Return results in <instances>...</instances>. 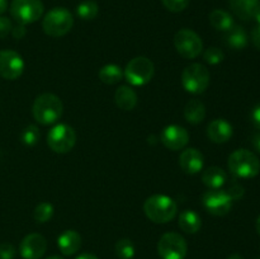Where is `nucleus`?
Instances as JSON below:
<instances>
[{
    "label": "nucleus",
    "instance_id": "nucleus-1",
    "mask_svg": "<svg viewBox=\"0 0 260 259\" xmlns=\"http://www.w3.org/2000/svg\"><path fill=\"white\" fill-rule=\"evenodd\" d=\"M63 106L61 99L52 93H43L33 102L32 113L36 121L43 126L53 124L61 118Z\"/></svg>",
    "mask_w": 260,
    "mask_h": 259
},
{
    "label": "nucleus",
    "instance_id": "nucleus-2",
    "mask_svg": "<svg viewBox=\"0 0 260 259\" xmlns=\"http://www.w3.org/2000/svg\"><path fill=\"white\" fill-rule=\"evenodd\" d=\"M144 212L152 222L167 223L177 216L178 206L169 196L154 195L145 201Z\"/></svg>",
    "mask_w": 260,
    "mask_h": 259
},
{
    "label": "nucleus",
    "instance_id": "nucleus-3",
    "mask_svg": "<svg viewBox=\"0 0 260 259\" xmlns=\"http://www.w3.org/2000/svg\"><path fill=\"white\" fill-rule=\"evenodd\" d=\"M229 170L241 179H251L260 172V161L254 152L246 149H239L229 156Z\"/></svg>",
    "mask_w": 260,
    "mask_h": 259
},
{
    "label": "nucleus",
    "instance_id": "nucleus-4",
    "mask_svg": "<svg viewBox=\"0 0 260 259\" xmlns=\"http://www.w3.org/2000/svg\"><path fill=\"white\" fill-rule=\"evenodd\" d=\"M74 25V17L65 8H53L45 15L42 22L43 32L50 37H62Z\"/></svg>",
    "mask_w": 260,
    "mask_h": 259
},
{
    "label": "nucleus",
    "instance_id": "nucleus-5",
    "mask_svg": "<svg viewBox=\"0 0 260 259\" xmlns=\"http://www.w3.org/2000/svg\"><path fill=\"white\" fill-rule=\"evenodd\" d=\"M154 73L155 68L152 61L145 56H137L127 63L123 76L131 85L142 86L151 81Z\"/></svg>",
    "mask_w": 260,
    "mask_h": 259
},
{
    "label": "nucleus",
    "instance_id": "nucleus-6",
    "mask_svg": "<svg viewBox=\"0 0 260 259\" xmlns=\"http://www.w3.org/2000/svg\"><path fill=\"white\" fill-rule=\"evenodd\" d=\"M211 75L208 69L202 63H190L183 70V88L192 94H201L210 85Z\"/></svg>",
    "mask_w": 260,
    "mask_h": 259
},
{
    "label": "nucleus",
    "instance_id": "nucleus-7",
    "mask_svg": "<svg viewBox=\"0 0 260 259\" xmlns=\"http://www.w3.org/2000/svg\"><path fill=\"white\" fill-rule=\"evenodd\" d=\"M76 144V132L66 123L55 124L47 134V145L57 154L71 151Z\"/></svg>",
    "mask_w": 260,
    "mask_h": 259
},
{
    "label": "nucleus",
    "instance_id": "nucleus-8",
    "mask_svg": "<svg viewBox=\"0 0 260 259\" xmlns=\"http://www.w3.org/2000/svg\"><path fill=\"white\" fill-rule=\"evenodd\" d=\"M43 7L41 0H13L10 4V14L19 24H30L42 17Z\"/></svg>",
    "mask_w": 260,
    "mask_h": 259
},
{
    "label": "nucleus",
    "instance_id": "nucleus-9",
    "mask_svg": "<svg viewBox=\"0 0 260 259\" xmlns=\"http://www.w3.org/2000/svg\"><path fill=\"white\" fill-rule=\"evenodd\" d=\"M174 46L178 53L188 60L198 57L202 52L203 42L200 36L192 29H180L174 36Z\"/></svg>",
    "mask_w": 260,
    "mask_h": 259
},
{
    "label": "nucleus",
    "instance_id": "nucleus-10",
    "mask_svg": "<svg viewBox=\"0 0 260 259\" xmlns=\"http://www.w3.org/2000/svg\"><path fill=\"white\" fill-rule=\"evenodd\" d=\"M187 250V241L178 233L164 234L157 243V253L161 259H184Z\"/></svg>",
    "mask_w": 260,
    "mask_h": 259
},
{
    "label": "nucleus",
    "instance_id": "nucleus-11",
    "mask_svg": "<svg viewBox=\"0 0 260 259\" xmlns=\"http://www.w3.org/2000/svg\"><path fill=\"white\" fill-rule=\"evenodd\" d=\"M233 202L229 193L222 189H210L202 197L203 206L213 216L228 215L233 207Z\"/></svg>",
    "mask_w": 260,
    "mask_h": 259
},
{
    "label": "nucleus",
    "instance_id": "nucleus-12",
    "mask_svg": "<svg viewBox=\"0 0 260 259\" xmlns=\"http://www.w3.org/2000/svg\"><path fill=\"white\" fill-rule=\"evenodd\" d=\"M24 71V61L22 56L13 50L0 51V76L7 80L20 78Z\"/></svg>",
    "mask_w": 260,
    "mask_h": 259
},
{
    "label": "nucleus",
    "instance_id": "nucleus-13",
    "mask_svg": "<svg viewBox=\"0 0 260 259\" xmlns=\"http://www.w3.org/2000/svg\"><path fill=\"white\" fill-rule=\"evenodd\" d=\"M160 141L167 149L172 150V151H178L187 146V144L189 142V134L184 127L178 126V124H170L161 131Z\"/></svg>",
    "mask_w": 260,
    "mask_h": 259
},
{
    "label": "nucleus",
    "instance_id": "nucleus-14",
    "mask_svg": "<svg viewBox=\"0 0 260 259\" xmlns=\"http://www.w3.org/2000/svg\"><path fill=\"white\" fill-rule=\"evenodd\" d=\"M47 250V240L41 234H29L22 240L19 253L23 259H41Z\"/></svg>",
    "mask_w": 260,
    "mask_h": 259
},
{
    "label": "nucleus",
    "instance_id": "nucleus-15",
    "mask_svg": "<svg viewBox=\"0 0 260 259\" xmlns=\"http://www.w3.org/2000/svg\"><path fill=\"white\" fill-rule=\"evenodd\" d=\"M205 157L200 150L190 147V149L183 150L179 156V165L183 172L187 174H197L203 169Z\"/></svg>",
    "mask_w": 260,
    "mask_h": 259
},
{
    "label": "nucleus",
    "instance_id": "nucleus-16",
    "mask_svg": "<svg viewBox=\"0 0 260 259\" xmlns=\"http://www.w3.org/2000/svg\"><path fill=\"white\" fill-rule=\"evenodd\" d=\"M233 126L226 119H213L207 126V136L215 144H225L233 137Z\"/></svg>",
    "mask_w": 260,
    "mask_h": 259
},
{
    "label": "nucleus",
    "instance_id": "nucleus-17",
    "mask_svg": "<svg viewBox=\"0 0 260 259\" xmlns=\"http://www.w3.org/2000/svg\"><path fill=\"white\" fill-rule=\"evenodd\" d=\"M57 246L63 255H74L81 246V236L75 230H66L58 236Z\"/></svg>",
    "mask_w": 260,
    "mask_h": 259
},
{
    "label": "nucleus",
    "instance_id": "nucleus-18",
    "mask_svg": "<svg viewBox=\"0 0 260 259\" xmlns=\"http://www.w3.org/2000/svg\"><path fill=\"white\" fill-rule=\"evenodd\" d=\"M229 4L236 17L243 20H250L254 19L260 7V0H229Z\"/></svg>",
    "mask_w": 260,
    "mask_h": 259
},
{
    "label": "nucleus",
    "instance_id": "nucleus-19",
    "mask_svg": "<svg viewBox=\"0 0 260 259\" xmlns=\"http://www.w3.org/2000/svg\"><path fill=\"white\" fill-rule=\"evenodd\" d=\"M114 101L123 111H132L137 104V94L131 86L122 85L114 93Z\"/></svg>",
    "mask_w": 260,
    "mask_h": 259
},
{
    "label": "nucleus",
    "instance_id": "nucleus-20",
    "mask_svg": "<svg viewBox=\"0 0 260 259\" xmlns=\"http://www.w3.org/2000/svg\"><path fill=\"white\" fill-rule=\"evenodd\" d=\"M228 180L225 170L218 167H210L203 172L202 182L210 189H221Z\"/></svg>",
    "mask_w": 260,
    "mask_h": 259
},
{
    "label": "nucleus",
    "instance_id": "nucleus-21",
    "mask_svg": "<svg viewBox=\"0 0 260 259\" xmlns=\"http://www.w3.org/2000/svg\"><path fill=\"white\" fill-rule=\"evenodd\" d=\"M179 228L187 234H196L202 228V218L196 211L185 210L179 215Z\"/></svg>",
    "mask_w": 260,
    "mask_h": 259
},
{
    "label": "nucleus",
    "instance_id": "nucleus-22",
    "mask_svg": "<svg viewBox=\"0 0 260 259\" xmlns=\"http://www.w3.org/2000/svg\"><path fill=\"white\" fill-rule=\"evenodd\" d=\"M225 42L233 50H244L248 46V35L243 27L234 24L233 28L226 32Z\"/></svg>",
    "mask_w": 260,
    "mask_h": 259
},
{
    "label": "nucleus",
    "instance_id": "nucleus-23",
    "mask_svg": "<svg viewBox=\"0 0 260 259\" xmlns=\"http://www.w3.org/2000/svg\"><path fill=\"white\" fill-rule=\"evenodd\" d=\"M184 117L189 123L198 124L205 119L206 107L198 99H190L184 108Z\"/></svg>",
    "mask_w": 260,
    "mask_h": 259
},
{
    "label": "nucleus",
    "instance_id": "nucleus-24",
    "mask_svg": "<svg viewBox=\"0 0 260 259\" xmlns=\"http://www.w3.org/2000/svg\"><path fill=\"white\" fill-rule=\"evenodd\" d=\"M210 23L215 29L222 30V32H228L229 29H231L234 25V19L231 17V14H229L228 12L221 9H216L213 12H211L210 14Z\"/></svg>",
    "mask_w": 260,
    "mask_h": 259
},
{
    "label": "nucleus",
    "instance_id": "nucleus-25",
    "mask_svg": "<svg viewBox=\"0 0 260 259\" xmlns=\"http://www.w3.org/2000/svg\"><path fill=\"white\" fill-rule=\"evenodd\" d=\"M98 75L102 83L107 84V85H113V84L119 83L122 80L123 71L116 63H108L99 70Z\"/></svg>",
    "mask_w": 260,
    "mask_h": 259
},
{
    "label": "nucleus",
    "instance_id": "nucleus-26",
    "mask_svg": "<svg viewBox=\"0 0 260 259\" xmlns=\"http://www.w3.org/2000/svg\"><path fill=\"white\" fill-rule=\"evenodd\" d=\"M99 7L94 0H85L76 7V14L83 20H91L98 15Z\"/></svg>",
    "mask_w": 260,
    "mask_h": 259
},
{
    "label": "nucleus",
    "instance_id": "nucleus-27",
    "mask_svg": "<svg viewBox=\"0 0 260 259\" xmlns=\"http://www.w3.org/2000/svg\"><path fill=\"white\" fill-rule=\"evenodd\" d=\"M53 206L48 202H41L37 207L35 208L33 212V217L37 222L45 223L50 221L53 216Z\"/></svg>",
    "mask_w": 260,
    "mask_h": 259
},
{
    "label": "nucleus",
    "instance_id": "nucleus-28",
    "mask_svg": "<svg viewBox=\"0 0 260 259\" xmlns=\"http://www.w3.org/2000/svg\"><path fill=\"white\" fill-rule=\"evenodd\" d=\"M116 254L121 259H132L135 255V245L128 239H122L116 243Z\"/></svg>",
    "mask_w": 260,
    "mask_h": 259
},
{
    "label": "nucleus",
    "instance_id": "nucleus-29",
    "mask_svg": "<svg viewBox=\"0 0 260 259\" xmlns=\"http://www.w3.org/2000/svg\"><path fill=\"white\" fill-rule=\"evenodd\" d=\"M40 140V131L35 124H29L25 127L24 131L22 132V142L27 146H35Z\"/></svg>",
    "mask_w": 260,
    "mask_h": 259
},
{
    "label": "nucleus",
    "instance_id": "nucleus-30",
    "mask_svg": "<svg viewBox=\"0 0 260 259\" xmlns=\"http://www.w3.org/2000/svg\"><path fill=\"white\" fill-rule=\"evenodd\" d=\"M223 57H225V55L218 47H210L203 53V58L210 65H217V63L222 62Z\"/></svg>",
    "mask_w": 260,
    "mask_h": 259
},
{
    "label": "nucleus",
    "instance_id": "nucleus-31",
    "mask_svg": "<svg viewBox=\"0 0 260 259\" xmlns=\"http://www.w3.org/2000/svg\"><path fill=\"white\" fill-rule=\"evenodd\" d=\"M164 7L173 13H180L188 7L189 0H161Z\"/></svg>",
    "mask_w": 260,
    "mask_h": 259
},
{
    "label": "nucleus",
    "instance_id": "nucleus-32",
    "mask_svg": "<svg viewBox=\"0 0 260 259\" xmlns=\"http://www.w3.org/2000/svg\"><path fill=\"white\" fill-rule=\"evenodd\" d=\"M15 256V248L10 243L0 244V259H13Z\"/></svg>",
    "mask_w": 260,
    "mask_h": 259
},
{
    "label": "nucleus",
    "instance_id": "nucleus-33",
    "mask_svg": "<svg viewBox=\"0 0 260 259\" xmlns=\"http://www.w3.org/2000/svg\"><path fill=\"white\" fill-rule=\"evenodd\" d=\"M12 20L7 17H0V40L5 38L10 32H12Z\"/></svg>",
    "mask_w": 260,
    "mask_h": 259
},
{
    "label": "nucleus",
    "instance_id": "nucleus-34",
    "mask_svg": "<svg viewBox=\"0 0 260 259\" xmlns=\"http://www.w3.org/2000/svg\"><path fill=\"white\" fill-rule=\"evenodd\" d=\"M226 192L229 193V196L231 197V200L238 201V200H240V198H243L245 190H244V187H241L240 184H234V185H231V187L229 188Z\"/></svg>",
    "mask_w": 260,
    "mask_h": 259
},
{
    "label": "nucleus",
    "instance_id": "nucleus-35",
    "mask_svg": "<svg viewBox=\"0 0 260 259\" xmlns=\"http://www.w3.org/2000/svg\"><path fill=\"white\" fill-rule=\"evenodd\" d=\"M251 121H253L254 126L260 130V103L256 104L251 112Z\"/></svg>",
    "mask_w": 260,
    "mask_h": 259
},
{
    "label": "nucleus",
    "instance_id": "nucleus-36",
    "mask_svg": "<svg viewBox=\"0 0 260 259\" xmlns=\"http://www.w3.org/2000/svg\"><path fill=\"white\" fill-rule=\"evenodd\" d=\"M12 35H13V37L17 38V40H20V38L24 37L25 36L24 25L18 23V25H15V27L12 28Z\"/></svg>",
    "mask_w": 260,
    "mask_h": 259
},
{
    "label": "nucleus",
    "instance_id": "nucleus-37",
    "mask_svg": "<svg viewBox=\"0 0 260 259\" xmlns=\"http://www.w3.org/2000/svg\"><path fill=\"white\" fill-rule=\"evenodd\" d=\"M251 40H253L254 46L260 50V24L256 25L253 29V32H251Z\"/></svg>",
    "mask_w": 260,
    "mask_h": 259
},
{
    "label": "nucleus",
    "instance_id": "nucleus-38",
    "mask_svg": "<svg viewBox=\"0 0 260 259\" xmlns=\"http://www.w3.org/2000/svg\"><path fill=\"white\" fill-rule=\"evenodd\" d=\"M253 146H254V149L256 150V151L260 152V131L258 132V134L254 135V137H253Z\"/></svg>",
    "mask_w": 260,
    "mask_h": 259
},
{
    "label": "nucleus",
    "instance_id": "nucleus-39",
    "mask_svg": "<svg viewBox=\"0 0 260 259\" xmlns=\"http://www.w3.org/2000/svg\"><path fill=\"white\" fill-rule=\"evenodd\" d=\"M75 259H99L98 256H95L94 254H90V253H84V254H80L79 256H76Z\"/></svg>",
    "mask_w": 260,
    "mask_h": 259
},
{
    "label": "nucleus",
    "instance_id": "nucleus-40",
    "mask_svg": "<svg viewBox=\"0 0 260 259\" xmlns=\"http://www.w3.org/2000/svg\"><path fill=\"white\" fill-rule=\"evenodd\" d=\"M8 9V0H0V14L7 12Z\"/></svg>",
    "mask_w": 260,
    "mask_h": 259
},
{
    "label": "nucleus",
    "instance_id": "nucleus-41",
    "mask_svg": "<svg viewBox=\"0 0 260 259\" xmlns=\"http://www.w3.org/2000/svg\"><path fill=\"white\" fill-rule=\"evenodd\" d=\"M254 19H255L256 22H258V24H260V7L258 8V10H256L255 15H254Z\"/></svg>",
    "mask_w": 260,
    "mask_h": 259
},
{
    "label": "nucleus",
    "instance_id": "nucleus-42",
    "mask_svg": "<svg viewBox=\"0 0 260 259\" xmlns=\"http://www.w3.org/2000/svg\"><path fill=\"white\" fill-rule=\"evenodd\" d=\"M228 259H244V258L240 255V254H233V255L229 256Z\"/></svg>",
    "mask_w": 260,
    "mask_h": 259
},
{
    "label": "nucleus",
    "instance_id": "nucleus-43",
    "mask_svg": "<svg viewBox=\"0 0 260 259\" xmlns=\"http://www.w3.org/2000/svg\"><path fill=\"white\" fill-rule=\"evenodd\" d=\"M255 226H256V231H258V234L260 235V216L258 218H256V223H255Z\"/></svg>",
    "mask_w": 260,
    "mask_h": 259
},
{
    "label": "nucleus",
    "instance_id": "nucleus-44",
    "mask_svg": "<svg viewBox=\"0 0 260 259\" xmlns=\"http://www.w3.org/2000/svg\"><path fill=\"white\" fill-rule=\"evenodd\" d=\"M46 259H63V258H61V256H58V255H51Z\"/></svg>",
    "mask_w": 260,
    "mask_h": 259
},
{
    "label": "nucleus",
    "instance_id": "nucleus-45",
    "mask_svg": "<svg viewBox=\"0 0 260 259\" xmlns=\"http://www.w3.org/2000/svg\"><path fill=\"white\" fill-rule=\"evenodd\" d=\"M259 259H260V258H259Z\"/></svg>",
    "mask_w": 260,
    "mask_h": 259
}]
</instances>
